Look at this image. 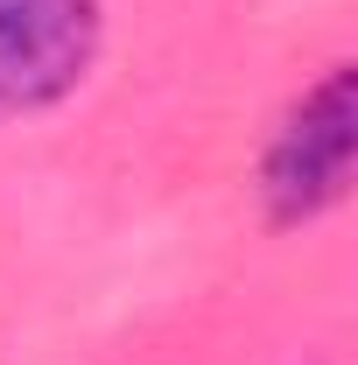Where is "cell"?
Instances as JSON below:
<instances>
[{
	"label": "cell",
	"mask_w": 358,
	"mask_h": 365,
	"mask_svg": "<svg viewBox=\"0 0 358 365\" xmlns=\"http://www.w3.org/2000/svg\"><path fill=\"white\" fill-rule=\"evenodd\" d=\"M352 148H358V106H352V71H323L288 120L274 127L260 190H267L274 225H310L352 190Z\"/></svg>",
	"instance_id": "1"
},
{
	"label": "cell",
	"mask_w": 358,
	"mask_h": 365,
	"mask_svg": "<svg viewBox=\"0 0 358 365\" xmlns=\"http://www.w3.org/2000/svg\"><path fill=\"white\" fill-rule=\"evenodd\" d=\"M98 56V0H0V113H36Z\"/></svg>",
	"instance_id": "2"
}]
</instances>
